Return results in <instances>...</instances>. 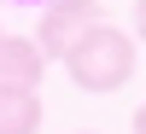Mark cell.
<instances>
[{
	"label": "cell",
	"instance_id": "cell-1",
	"mask_svg": "<svg viewBox=\"0 0 146 134\" xmlns=\"http://www.w3.org/2000/svg\"><path fill=\"white\" fill-rule=\"evenodd\" d=\"M135 58H140L135 35H123L117 23H100V29H88L64 53V70H70V82H76L82 93H117L135 76Z\"/></svg>",
	"mask_w": 146,
	"mask_h": 134
},
{
	"label": "cell",
	"instance_id": "cell-2",
	"mask_svg": "<svg viewBox=\"0 0 146 134\" xmlns=\"http://www.w3.org/2000/svg\"><path fill=\"white\" fill-rule=\"evenodd\" d=\"M100 23H105V6H100V0H47L41 29H35V47H41V58H58V64H64V53L88 29H100Z\"/></svg>",
	"mask_w": 146,
	"mask_h": 134
},
{
	"label": "cell",
	"instance_id": "cell-3",
	"mask_svg": "<svg viewBox=\"0 0 146 134\" xmlns=\"http://www.w3.org/2000/svg\"><path fill=\"white\" fill-rule=\"evenodd\" d=\"M47 76V58L23 35H0V93H35Z\"/></svg>",
	"mask_w": 146,
	"mask_h": 134
},
{
	"label": "cell",
	"instance_id": "cell-4",
	"mask_svg": "<svg viewBox=\"0 0 146 134\" xmlns=\"http://www.w3.org/2000/svg\"><path fill=\"white\" fill-rule=\"evenodd\" d=\"M0 134H41V93H0Z\"/></svg>",
	"mask_w": 146,
	"mask_h": 134
},
{
	"label": "cell",
	"instance_id": "cell-5",
	"mask_svg": "<svg viewBox=\"0 0 146 134\" xmlns=\"http://www.w3.org/2000/svg\"><path fill=\"white\" fill-rule=\"evenodd\" d=\"M135 41H146V0H135Z\"/></svg>",
	"mask_w": 146,
	"mask_h": 134
},
{
	"label": "cell",
	"instance_id": "cell-6",
	"mask_svg": "<svg viewBox=\"0 0 146 134\" xmlns=\"http://www.w3.org/2000/svg\"><path fill=\"white\" fill-rule=\"evenodd\" d=\"M129 128H135V134H146V105H140V111H135V123H129Z\"/></svg>",
	"mask_w": 146,
	"mask_h": 134
},
{
	"label": "cell",
	"instance_id": "cell-7",
	"mask_svg": "<svg viewBox=\"0 0 146 134\" xmlns=\"http://www.w3.org/2000/svg\"><path fill=\"white\" fill-rule=\"evenodd\" d=\"M82 134H94V128H82Z\"/></svg>",
	"mask_w": 146,
	"mask_h": 134
},
{
	"label": "cell",
	"instance_id": "cell-8",
	"mask_svg": "<svg viewBox=\"0 0 146 134\" xmlns=\"http://www.w3.org/2000/svg\"><path fill=\"white\" fill-rule=\"evenodd\" d=\"M0 35H6V29H0Z\"/></svg>",
	"mask_w": 146,
	"mask_h": 134
}]
</instances>
